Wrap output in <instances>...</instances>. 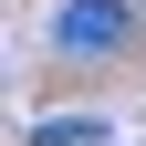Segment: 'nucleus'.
Listing matches in <instances>:
<instances>
[{
    "mask_svg": "<svg viewBox=\"0 0 146 146\" xmlns=\"http://www.w3.org/2000/svg\"><path fill=\"white\" fill-rule=\"evenodd\" d=\"M31 146H104V125L94 115H52V125H31Z\"/></svg>",
    "mask_w": 146,
    "mask_h": 146,
    "instance_id": "obj_2",
    "label": "nucleus"
},
{
    "mask_svg": "<svg viewBox=\"0 0 146 146\" xmlns=\"http://www.w3.org/2000/svg\"><path fill=\"white\" fill-rule=\"evenodd\" d=\"M125 42H136V11L125 0H63L52 11V52L63 63H115Z\"/></svg>",
    "mask_w": 146,
    "mask_h": 146,
    "instance_id": "obj_1",
    "label": "nucleus"
}]
</instances>
